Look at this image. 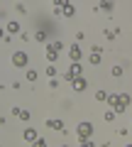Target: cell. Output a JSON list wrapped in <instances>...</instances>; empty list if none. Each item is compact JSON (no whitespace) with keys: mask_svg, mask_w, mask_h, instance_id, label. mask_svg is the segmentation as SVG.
Wrapping results in <instances>:
<instances>
[{"mask_svg":"<svg viewBox=\"0 0 132 147\" xmlns=\"http://www.w3.org/2000/svg\"><path fill=\"white\" fill-rule=\"evenodd\" d=\"M95 98H98V100H108V93H105V91H98V93H95Z\"/></svg>","mask_w":132,"mask_h":147,"instance_id":"cell-17","label":"cell"},{"mask_svg":"<svg viewBox=\"0 0 132 147\" xmlns=\"http://www.w3.org/2000/svg\"><path fill=\"white\" fill-rule=\"evenodd\" d=\"M78 147H95V145H93L90 140H81V145H78Z\"/></svg>","mask_w":132,"mask_h":147,"instance_id":"cell-20","label":"cell"},{"mask_svg":"<svg viewBox=\"0 0 132 147\" xmlns=\"http://www.w3.org/2000/svg\"><path fill=\"white\" fill-rule=\"evenodd\" d=\"M47 127H52V130H59V132H64V130H66L61 120H49V123H47Z\"/></svg>","mask_w":132,"mask_h":147,"instance_id":"cell-7","label":"cell"},{"mask_svg":"<svg viewBox=\"0 0 132 147\" xmlns=\"http://www.w3.org/2000/svg\"><path fill=\"white\" fill-rule=\"evenodd\" d=\"M3 37H5V34H3V30H0V39H3Z\"/></svg>","mask_w":132,"mask_h":147,"instance_id":"cell-22","label":"cell"},{"mask_svg":"<svg viewBox=\"0 0 132 147\" xmlns=\"http://www.w3.org/2000/svg\"><path fill=\"white\" fill-rule=\"evenodd\" d=\"M61 15H66V17H74V15H76V7H74V3H64V7H61Z\"/></svg>","mask_w":132,"mask_h":147,"instance_id":"cell-4","label":"cell"},{"mask_svg":"<svg viewBox=\"0 0 132 147\" xmlns=\"http://www.w3.org/2000/svg\"><path fill=\"white\" fill-rule=\"evenodd\" d=\"M76 135H78L81 140H90V137H93V123H81V125L76 127Z\"/></svg>","mask_w":132,"mask_h":147,"instance_id":"cell-1","label":"cell"},{"mask_svg":"<svg viewBox=\"0 0 132 147\" xmlns=\"http://www.w3.org/2000/svg\"><path fill=\"white\" fill-rule=\"evenodd\" d=\"M12 113H15L20 120H29V110H22V108H12Z\"/></svg>","mask_w":132,"mask_h":147,"instance_id":"cell-8","label":"cell"},{"mask_svg":"<svg viewBox=\"0 0 132 147\" xmlns=\"http://www.w3.org/2000/svg\"><path fill=\"white\" fill-rule=\"evenodd\" d=\"M110 71H113V76H122V69H120V66H113Z\"/></svg>","mask_w":132,"mask_h":147,"instance_id":"cell-19","label":"cell"},{"mask_svg":"<svg viewBox=\"0 0 132 147\" xmlns=\"http://www.w3.org/2000/svg\"><path fill=\"white\" fill-rule=\"evenodd\" d=\"M34 39H37V42H44V39H47V34H44V32H34Z\"/></svg>","mask_w":132,"mask_h":147,"instance_id":"cell-16","label":"cell"},{"mask_svg":"<svg viewBox=\"0 0 132 147\" xmlns=\"http://www.w3.org/2000/svg\"><path fill=\"white\" fill-rule=\"evenodd\" d=\"M61 147H69V145H61Z\"/></svg>","mask_w":132,"mask_h":147,"instance_id":"cell-23","label":"cell"},{"mask_svg":"<svg viewBox=\"0 0 132 147\" xmlns=\"http://www.w3.org/2000/svg\"><path fill=\"white\" fill-rule=\"evenodd\" d=\"M32 147H47V142H44V140H39V137H37V140L32 142Z\"/></svg>","mask_w":132,"mask_h":147,"instance_id":"cell-18","label":"cell"},{"mask_svg":"<svg viewBox=\"0 0 132 147\" xmlns=\"http://www.w3.org/2000/svg\"><path fill=\"white\" fill-rule=\"evenodd\" d=\"M74 79H81V64H71L69 71H66V81H74Z\"/></svg>","mask_w":132,"mask_h":147,"instance_id":"cell-2","label":"cell"},{"mask_svg":"<svg viewBox=\"0 0 132 147\" xmlns=\"http://www.w3.org/2000/svg\"><path fill=\"white\" fill-rule=\"evenodd\" d=\"M127 147H132V145H127Z\"/></svg>","mask_w":132,"mask_h":147,"instance_id":"cell-24","label":"cell"},{"mask_svg":"<svg viewBox=\"0 0 132 147\" xmlns=\"http://www.w3.org/2000/svg\"><path fill=\"white\" fill-rule=\"evenodd\" d=\"M98 7H101V10H115V3H113V0H103Z\"/></svg>","mask_w":132,"mask_h":147,"instance_id":"cell-10","label":"cell"},{"mask_svg":"<svg viewBox=\"0 0 132 147\" xmlns=\"http://www.w3.org/2000/svg\"><path fill=\"white\" fill-rule=\"evenodd\" d=\"M90 64H93V66H95V64H101V54H98V52H90Z\"/></svg>","mask_w":132,"mask_h":147,"instance_id":"cell-14","label":"cell"},{"mask_svg":"<svg viewBox=\"0 0 132 147\" xmlns=\"http://www.w3.org/2000/svg\"><path fill=\"white\" fill-rule=\"evenodd\" d=\"M27 79H29V81H37V71H27Z\"/></svg>","mask_w":132,"mask_h":147,"instance_id":"cell-21","label":"cell"},{"mask_svg":"<svg viewBox=\"0 0 132 147\" xmlns=\"http://www.w3.org/2000/svg\"><path fill=\"white\" fill-rule=\"evenodd\" d=\"M12 64H15L17 69L27 66V54H25V52H15V54H12Z\"/></svg>","mask_w":132,"mask_h":147,"instance_id":"cell-3","label":"cell"},{"mask_svg":"<svg viewBox=\"0 0 132 147\" xmlns=\"http://www.w3.org/2000/svg\"><path fill=\"white\" fill-rule=\"evenodd\" d=\"M71 86H74V91H86V86H88V84H86V79H74V81H71Z\"/></svg>","mask_w":132,"mask_h":147,"instance_id":"cell-6","label":"cell"},{"mask_svg":"<svg viewBox=\"0 0 132 147\" xmlns=\"http://www.w3.org/2000/svg\"><path fill=\"white\" fill-rule=\"evenodd\" d=\"M103 118H105L108 123H113V120H115V113H113V110H105V115H103Z\"/></svg>","mask_w":132,"mask_h":147,"instance_id":"cell-15","label":"cell"},{"mask_svg":"<svg viewBox=\"0 0 132 147\" xmlns=\"http://www.w3.org/2000/svg\"><path fill=\"white\" fill-rule=\"evenodd\" d=\"M56 57H59V52H54V49L47 47V59H49V61H56Z\"/></svg>","mask_w":132,"mask_h":147,"instance_id":"cell-13","label":"cell"},{"mask_svg":"<svg viewBox=\"0 0 132 147\" xmlns=\"http://www.w3.org/2000/svg\"><path fill=\"white\" fill-rule=\"evenodd\" d=\"M25 140H29V142H34V140H37V132L32 130V127H27V130H25Z\"/></svg>","mask_w":132,"mask_h":147,"instance_id":"cell-11","label":"cell"},{"mask_svg":"<svg viewBox=\"0 0 132 147\" xmlns=\"http://www.w3.org/2000/svg\"><path fill=\"white\" fill-rule=\"evenodd\" d=\"M120 105H122V108L127 110V108H130V105H132V98H130V96H127V93H122V96H120Z\"/></svg>","mask_w":132,"mask_h":147,"instance_id":"cell-9","label":"cell"},{"mask_svg":"<svg viewBox=\"0 0 132 147\" xmlns=\"http://www.w3.org/2000/svg\"><path fill=\"white\" fill-rule=\"evenodd\" d=\"M69 59H71V64H76V61H78V59H81V49L76 47V44H74V47L69 49Z\"/></svg>","mask_w":132,"mask_h":147,"instance_id":"cell-5","label":"cell"},{"mask_svg":"<svg viewBox=\"0 0 132 147\" xmlns=\"http://www.w3.org/2000/svg\"><path fill=\"white\" fill-rule=\"evenodd\" d=\"M7 32H10V34H17V32H20V25H17V22H10V25H7Z\"/></svg>","mask_w":132,"mask_h":147,"instance_id":"cell-12","label":"cell"}]
</instances>
